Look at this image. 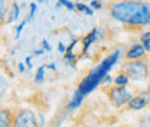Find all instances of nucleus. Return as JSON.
Wrapping results in <instances>:
<instances>
[{
  "label": "nucleus",
  "mask_w": 150,
  "mask_h": 127,
  "mask_svg": "<svg viewBox=\"0 0 150 127\" xmlns=\"http://www.w3.org/2000/svg\"><path fill=\"white\" fill-rule=\"evenodd\" d=\"M108 15L112 20L127 28H149L150 0H114L108 4Z\"/></svg>",
  "instance_id": "nucleus-1"
},
{
  "label": "nucleus",
  "mask_w": 150,
  "mask_h": 127,
  "mask_svg": "<svg viewBox=\"0 0 150 127\" xmlns=\"http://www.w3.org/2000/svg\"><path fill=\"white\" fill-rule=\"evenodd\" d=\"M120 58H121V49L120 48L111 51L103 61H100V64H97L93 70L79 81V84H78L75 91L78 94H81L82 97L90 95L98 85H101L104 77L107 74H110V71L115 67V64H118Z\"/></svg>",
  "instance_id": "nucleus-2"
},
{
  "label": "nucleus",
  "mask_w": 150,
  "mask_h": 127,
  "mask_svg": "<svg viewBox=\"0 0 150 127\" xmlns=\"http://www.w3.org/2000/svg\"><path fill=\"white\" fill-rule=\"evenodd\" d=\"M121 71L127 74L130 77L131 81L142 82V81H146L149 78L150 65L144 58H142V59H133V61H126L121 65Z\"/></svg>",
  "instance_id": "nucleus-3"
},
{
  "label": "nucleus",
  "mask_w": 150,
  "mask_h": 127,
  "mask_svg": "<svg viewBox=\"0 0 150 127\" xmlns=\"http://www.w3.org/2000/svg\"><path fill=\"white\" fill-rule=\"evenodd\" d=\"M107 95H108V100L115 109H121L124 106H127V103L130 101V98L133 97L131 91L124 87V85H115L111 87L110 90L107 91Z\"/></svg>",
  "instance_id": "nucleus-4"
},
{
  "label": "nucleus",
  "mask_w": 150,
  "mask_h": 127,
  "mask_svg": "<svg viewBox=\"0 0 150 127\" xmlns=\"http://www.w3.org/2000/svg\"><path fill=\"white\" fill-rule=\"evenodd\" d=\"M13 127H40L36 120V116L33 110L20 109L15 113V121Z\"/></svg>",
  "instance_id": "nucleus-5"
},
{
  "label": "nucleus",
  "mask_w": 150,
  "mask_h": 127,
  "mask_svg": "<svg viewBox=\"0 0 150 127\" xmlns=\"http://www.w3.org/2000/svg\"><path fill=\"white\" fill-rule=\"evenodd\" d=\"M150 104V92L146 91H139L136 94H133V97L130 98V101L127 103V109L131 111H140V110L146 109Z\"/></svg>",
  "instance_id": "nucleus-6"
},
{
  "label": "nucleus",
  "mask_w": 150,
  "mask_h": 127,
  "mask_svg": "<svg viewBox=\"0 0 150 127\" xmlns=\"http://www.w3.org/2000/svg\"><path fill=\"white\" fill-rule=\"evenodd\" d=\"M100 31H101V29H100L98 26H94L85 36L81 38V45H82V51H81V55H79L81 59L85 58V55L88 54V49L91 48V45H94V43L100 39Z\"/></svg>",
  "instance_id": "nucleus-7"
},
{
  "label": "nucleus",
  "mask_w": 150,
  "mask_h": 127,
  "mask_svg": "<svg viewBox=\"0 0 150 127\" xmlns=\"http://www.w3.org/2000/svg\"><path fill=\"white\" fill-rule=\"evenodd\" d=\"M147 51L144 49V46L140 43V42H136L129 46V49L124 52V58L126 61H133V59H142V58H146Z\"/></svg>",
  "instance_id": "nucleus-8"
},
{
  "label": "nucleus",
  "mask_w": 150,
  "mask_h": 127,
  "mask_svg": "<svg viewBox=\"0 0 150 127\" xmlns=\"http://www.w3.org/2000/svg\"><path fill=\"white\" fill-rule=\"evenodd\" d=\"M15 121V113L10 109H3L0 110V127H13Z\"/></svg>",
  "instance_id": "nucleus-9"
},
{
  "label": "nucleus",
  "mask_w": 150,
  "mask_h": 127,
  "mask_svg": "<svg viewBox=\"0 0 150 127\" xmlns=\"http://www.w3.org/2000/svg\"><path fill=\"white\" fill-rule=\"evenodd\" d=\"M20 16V4L18 1H12L10 4V10H9V15H7V20H6V25H12L13 22L19 20Z\"/></svg>",
  "instance_id": "nucleus-10"
},
{
  "label": "nucleus",
  "mask_w": 150,
  "mask_h": 127,
  "mask_svg": "<svg viewBox=\"0 0 150 127\" xmlns=\"http://www.w3.org/2000/svg\"><path fill=\"white\" fill-rule=\"evenodd\" d=\"M84 100H85V97H82L81 94H78L75 91L69 100V103H68V111H75L76 109H79V106L84 103Z\"/></svg>",
  "instance_id": "nucleus-11"
},
{
  "label": "nucleus",
  "mask_w": 150,
  "mask_h": 127,
  "mask_svg": "<svg viewBox=\"0 0 150 127\" xmlns=\"http://www.w3.org/2000/svg\"><path fill=\"white\" fill-rule=\"evenodd\" d=\"M10 1L9 0H0V22L1 25H6V20H7V15H9V10H10Z\"/></svg>",
  "instance_id": "nucleus-12"
},
{
  "label": "nucleus",
  "mask_w": 150,
  "mask_h": 127,
  "mask_svg": "<svg viewBox=\"0 0 150 127\" xmlns=\"http://www.w3.org/2000/svg\"><path fill=\"white\" fill-rule=\"evenodd\" d=\"M130 82H131L130 77L126 72H123V71H120L115 75V78H114V85H124V87H127Z\"/></svg>",
  "instance_id": "nucleus-13"
},
{
  "label": "nucleus",
  "mask_w": 150,
  "mask_h": 127,
  "mask_svg": "<svg viewBox=\"0 0 150 127\" xmlns=\"http://www.w3.org/2000/svg\"><path fill=\"white\" fill-rule=\"evenodd\" d=\"M75 10H78L87 16H94V13H95V10L87 3H75Z\"/></svg>",
  "instance_id": "nucleus-14"
},
{
  "label": "nucleus",
  "mask_w": 150,
  "mask_h": 127,
  "mask_svg": "<svg viewBox=\"0 0 150 127\" xmlns=\"http://www.w3.org/2000/svg\"><path fill=\"white\" fill-rule=\"evenodd\" d=\"M78 59H79V56L75 54V52H67V54L64 55V61H65L71 68H75V67H76Z\"/></svg>",
  "instance_id": "nucleus-15"
},
{
  "label": "nucleus",
  "mask_w": 150,
  "mask_h": 127,
  "mask_svg": "<svg viewBox=\"0 0 150 127\" xmlns=\"http://www.w3.org/2000/svg\"><path fill=\"white\" fill-rule=\"evenodd\" d=\"M45 70H46V64H43V65H40L39 68L36 70V74H35V78H33V81H35V84L38 85H40L43 81H45Z\"/></svg>",
  "instance_id": "nucleus-16"
},
{
  "label": "nucleus",
  "mask_w": 150,
  "mask_h": 127,
  "mask_svg": "<svg viewBox=\"0 0 150 127\" xmlns=\"http://www.w3.org/2000/svg\"><path fill=\"white\" fill-rule=\"evenodd\" d=\"M139 40H140V43L144 46V49H146L147 52H150V31H143V32L140 33Z\"/></svg>",
  "instance_id": "nucleus-17"
},
{
  "label": "nucleus",
  "mask_w": 150,
  "mask_h": 127,
  "mask_svg": "<svg viewBox=\"0 0 150 127\" xmlns=\"http://www.w3.org/2000/svg\"><path fill=\"white\" fill-rule=\"evenodd\" d=\"M65 7V9H68V10H75V3L74 1H71V0H58L56 1V7L59 9V7Z\"/></svg>",
  "instance_id": "nucleus-18"
},
{
  "label": "nucleus",
  "mask_w": 150,
  "mask_h": 127,
  "mask_svg": "<svg viewBox=\"0 0 150 127\" xmlns=\"http://www.w3.org/2000/svg\"><path fill=\"white\" fill-rule=\"evenodd\" d=\"M28 23H29V20H28V19H23V20H20V23H19L18 26L15 28V38H16V39H19V38H20L23 28H25Z\"/></svg>",
  "instance_id": "nucleus-19"
},
{
  "label": "nucleus",
  "mask_w": 150,
  "mask_h": 127,
  "mask_svg": "<svg viewBox=\"0 0 150 127\" xmlns=\"http://www.w3.org/2000/svg\"><path fill=\"white\" fill-rule=\"evenodd\" d=\"M36 12H38V3H30L29 4V13H28V16H26V19L30 22L32 19L35 18V15H36Z\"/></svg>",
  "instance_id": "nucleus-20"
},
{
  "label": "nucleus",
  "mask_w": 150,
  "mask_h": 127,
  "mask_svg": "<svg viewBox=\"0 0 150 127\" xmlns=\"http://www.w3.org/2000/svg\"><path fill=\"white\" fill-rule=\"evenodd\" d=\"M139 127H150V114H146V116L140 117Z\"/></svg>",
  "instance_id": "nucleus-21"
},
{
  "label": "nucleus",
  "mask_w": 150,
  "mask_h": 127,
  "mask_svg": "<svg viewBox=\"0 0 150 127\" xmlns=\"http://www.w3.org/2000/svg\"><path fill=\"white\" fill-rule=\"evenodd\" d=\"M90 6L93 7L95 12H97V10H101V9H103V1H101V0H91Z\"/></svg>",
  "instance_id": "nucleus-22"
},
{
  "label": "nucleus",
  "mask_w": 150,
  "mask_h": 127,
  "mask_svg": "<svg viewBox=\"0 0 150 127\" xmlns=\"http://www.w3.org/2000/svg\"><path fill=\"white\" fill-rule=\"evenodd\" d=\"M40 48H43L46 52H51V51H52V46L49 45V42H48L46 39H42V42H40Z\"/></svg>",
  "instance_id": "nucleus-23"
},
{
  "label": "nucleus",
  "mask_w": 150,
  "mask_h": 127,
  "mask_svg": "<svg viewBox=\"0 0 150 127\" xmlns=\"http://www.w3.org/2000/svg\"><path fill=\"white\" fill-rule=\"evenodd\" d=\"M111 82H114V78H112L110 74H107L105 77H104V79H103V82H101V85H110Z\"/></svg>",
  "instance_id": "nucleus-24"
},
{
  "label": "nucleus",
  "mask_w": 150,
  "mask_h": 127,
  "mask_svg": "<svg viewBox=\"0 0 150 127\" xmlns=\"http://www.w3.org/2000/svg\"><path fill=\"white\" fill-rule=\"evenodd\" d=\"M67 49H68V46H65L62 42H58V52L61 55H65L67 54Z\"/></svg>",
  "instance_id": "nucleus-25"
},
{
  "label": "nucleus",
  "mask_w": 150,
  "mask_h": 127,
  "mask_svg": "<svg viewBox=\"0 0 150 127\" xmlns=\"http://www.w3.org/2000/svg\"><path fill=\"white\" fill-rule=\"evenodd\" d=\"M26 68H28V67H26V64H25V62H19L18 64V70H19V72L20 74L25 72V71H26Z\"/></svg>",
  "instance_id": "nucleus-26"
},
{
  "label": "nucleus",
  "mask_w": 150,
  "mask_h": 127,
  "mask_svg": "<svg viewBox=\"0 0 150 127\" xmlns=\"http://www.w3.org/2000/svg\"><path fill=\"white\" fill-rule=\"evenodd\" d=\"M45 52H46V51H45L43 48H39V49H35V51H33V56H40V55H43Z\"/></svg>",
  "instance_id": "nucleus-27"
},
{
  "label": "nucleus",
  "mask_w": 150,
  "mask_h": 127,
  "mask_svg": "<svg viewBox=\"0 0 150 127\" xmlns=\"http://www.w3.org/2000/svg\"><path fill=\"white\" fill-rule=\"evenodd\" d=\"M25 64H26L28 70H30V68H32V56H26V59H25Z\"/></svg>",
  "instance_id": "nucleus-28"
},
{
  "label": "nucleus",
  "mask_w": 150,
  "mask_h": 127,
  "mask_svg": "<svg viewBox=\"0 0 150 127\" xmlns=\"http://www.w3.org/2000/svg\"><path fill=\"white\" fill-rule=\"evenodd\" d=\"M46 70H51V71H56V65L52 62V64H46Z\"/></svg>",
  "instance_id": "nucleus-29"
},
{
  "label": "nucleus",
  "mask_w": 150,
  "mask_h": 127,
  "mask_svg": "<svg viewBox=\"0 0 150 127\" xmlns=\"http://www.w3.org/2000/svg\"><path fill=\"white\" fill-rule=\"evenodd\" d=\"M36 3L38 4H43V3H46V0H38Z\"/></svg>",
  "instance_id": "nucleus-30"
},
{
  "label": "nucleus",
  "mask_w": 150,
  "mask_h": 127,
  "mask_svg": "<svg viewBox=\"0 0 150 127\" xmlns=\"http://www.w3.org/2000/svg\"><path fill=\"white\" fill-rule=\"evenodd\" d=\"M147 91H149V92H150V84H149V88H147Z\"/></svg>",
  "instance_id": "nucleus-31"
},
{
  "label": "nucleus",
  "mask_w": 150,
  "mask_h": 127,
  "mask_svg": "<svg viewBox=\"0 0 150 127\" xmlns=\"http://www.w3.org/2000/svg\"><path fill=\"white\" fill-rule=\"evenodd\" d=\"M142 1H149V0H142Z\"/></svg>",
  "instance_id": "nucleus-32"
}]
</instances>
